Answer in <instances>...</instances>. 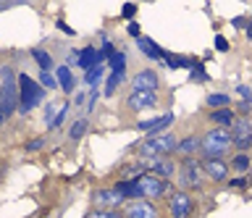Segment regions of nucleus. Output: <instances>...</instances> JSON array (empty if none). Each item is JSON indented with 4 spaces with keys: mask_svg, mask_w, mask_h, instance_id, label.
<instances>
[{
    "mask_svg": "<svg viewBox=\"0 0 252 218\" xmlns=\"http://www.w3.org/2000/svg\"><path fill=\"white\" fill-rule=\"evenodd\" d=\"M16 87L21 90V100H19V105H16V111H19V113H29L34 105L42 103L45 90L39 87L29 74H19V76H16Z\"/></svg>",
    "mask_w": 252,
    "mask_h": 218,
    "instance_id": "1",
    "label": "nucleus"
},
{
    "mask_svg": "<svg viewBox=\"0 0 252 218\" xmlns=\"http://www.w3.org/2000/svg\"><path fill=\"white\" fill-rule=\"evenodd\" d=\"M19 87H16V74L11 66H3L0 68V97H3V119L11 116L19 105Z\"/></svg>",
    "mask_w": 252,
    "mask_h": 218,
    "instance_id": "2",
    "label": "nucleus"
},
{
    "mask_svg": "<svg viewBox=\"0 0 252 218\" xmlns=\"http://www.w3.org/2000/svg\"><path fill=\"white\" fill-rule=\"evenodd\" d=\"M228 147H231V134H228V129H220V126L208 131L200 142V150L205 153V158H220Z\"/></svg>",
    "mask_w": 252,
    "mask_h": 218,
    "instance_id": "3",
    "label": "nucleus"
},
{
    "mask_svg": "<svg viewBox=\"0 0 252 218\" xmlns=\"http://www.w3.org/2000/svg\"><path fill=\"white\" fill-rule=\"evenodd\" d=\"M134 184H137V192L142 200H155V197H163V194L171 192V184L158 179L153 174H139L134 176Z\"/></svg>",
    "mask_w": 252,
    "mask_h": 218,
    "instance_id": "4",
    "label": "nucleus"
},
{
    "mask_svg": "<svg viewBox=\"0 0 252 218\" xmlns=\"http://www.w3.org/2000/svg\"><path fill=\"white\" fill-rule=\"evenodd\" d=\"M173 147H176V137L171 131H163V134L147 137L145 145L139 147V155L142 158H160V155H168Z\"/></svg>",
    "mask_w": 252,
    "mask_h": 218,
    "instance_id": "5",
    "label": "nucleus"
},
{
    "mask_svg": "<svg viewBox=\"0 0 252 218\" xmlns=\"http://www.w3.org/2000/svg\"><path fill=\"white\" fill-rule=\"evenodd\" d=\"M231 145H236L239 150L244 153L250 147V137H252V126H250V119L247 116H242V119H234V124H231Z\"/></svg>",
    "mask_w": 252,
    "mask_h": 218,
    "instance_id": "6",
    "label": "nucleus"
},
{
    "mask_svg": "<svg viewBox=\"0 0 252 218\" xmlns=\"http://www.w3.org/2000/svg\"><path fill=\"white\" fill-rule=\"evenodd\" d=\"M145 166H147L150 174L158 176V179H163V182L176 174V163H173L168 155H160V158H145Z\"/></svg>",
    "mask_w": 252,
    "mask_h": 218,
    "instance_id": "7",
    "label": "nucleus"
},
{
    "mask_svg": "<svg viewBox=\"0 0 252 218\" xmlns=\"http://www.w3.org/2000/svg\"><path fill=\"white\" fill-rule=\"evenodd\" d=\"M173 124V113H163L158 116V119H150V121H139L137 129L145 131L147 137H155V134H163V129H168Z\"/></svg>",
    "mask_w": 252,
    "mask_h": 218,
    "instance_id": "8",
    "label": "nucleus"
},
{
    "mask_svg": "<svg viewBox=\"0 0 252 218\" xmlns=\"http://www.w3.org/2000/svg\"><path fill=\"white\" fill-rule=\"evenodd\" d=\"M155 90H158V74L153 68H145V71L134 74L131 92H155Z\"/></svg>",
    "mask_w": 252,
    "mask_h": 218,
    "instance_id": "9",
    "label": "nucleus"
},
{
    "mask_svg": "<svg viewBox=\"0 0 252 218\" xmlns=\"http://www.w3.org/2000/svg\"><path fill=\"white\" fill-rule=\"evenodd\" d=\"M124 218H158V208L150 200H137L126 205Z\"/></svg>",
    "mask_w": 252,
    "mask_h": 218,
    "instance_id": "10",
    "label": "nucleus"
},
{
    "mask_svg": "<svg viewBox=\"0 0 252 218\" xmlns=\"http://www.w3.org/2000/svg\"><path fill=\"white\" fill-rule=\"evenodd\" d=\"M181 184H184V187H197V184H200V174H202V166H200V163H197L194 158H187L184 163H181Z\"/></svg>",
    "mask_w": 252,
    "mask_h": 218,
    "instance_id": "11",
    "label": "nucleus"
},
{
    "mask_svg": "<svg viewBox=\"0 0 252 218\" xmlns=\"http://www.w3.org/2000/svg\"><path fill=\"white\" fill-rule=\"evenodd\" d=\"M126 105H129L131 111H150V108L158 105V95L155 92H131V95L126 97Z\"/></svg>",
    "mask_w": 252,
    "mask_h": 218,
    "instance_id": "12",
    "label": "nucleus"
},
{
    "mask_svg": "<svg viewBox=\"0 0 252 218\" xmlns=\"http://www.w3.org/2000/svg\"><path fill=\"white\" fill-rule=\"evenodd\" d=\"M192 213V197L187 192H173L171 197V218H189Z\"/></svg>",
    "mask_w": 252,
    "mask_h": 218,
    "instance_id": "13",
    "label": "nucleus"
},
{
    "mask_svg": "<svg viewBox=\"0 0 252 218\" xmlns=\"http://www.w3.org/2000/svg\"><path fill=\"white\" fill-rule=\"evenodd\" d=\"M94 202L100 205V210H110V208L121 205L124 194H118L116 189H97V192H94Z\"/></svg>",
    "mask_w": 252,
    "mask_h": 218,
    "instance_id": "14",
    "label": "nucleus"
},
{
    "mask_svg": "<svg viewBox=\"0 0 252 218\" xmlns=\"http://www.w3.org/2000/svg\"><path fill=\"white\" fill-rule=\"evenodd\" d=\"M202 171H205V176L213 179V182H223L226 174H228V166L220 158H208L205 166H202Z\"/></svg>",
    "mask_w": 252,
    "mask_h": 218,
    "instance_id": "15",
    "label": "nucleus"
},
{
    "mask_svg": "<svg viewBox=\"0 0 252 218\" xmlns=\"http://www.w3.org/2000/svg\"><path fill=\"white\" fill-rule=\"evenodd\" d=\"M97 63H102L97 48H84L82 53H79V58H76V66H79V68H84V71H90V68H92V66H97Z\"/></svg>",
    "mask_w": 252,
    "mask_h": 218,
    "instance_id": "16",
    "label": "nucleus"
},
{
    "mask_svg": "<svg viewBox=\"0 0 252 218\" xmlns=\"http://www.w3.org/2000/svg\"><path fill=\"white\" fill-rule=\"evenodd\" d=\"M55 84L63 87V92H74V74L68 66H58L55 68Z\"/></svg>",
    "mask_w": 252,
    "mask_h": 218,
    "instance_id": "17",
    "label": "nucleus"
},
{
    "mask_svg": "<svg viewBox=\"0 0 252 218\" xmlns=\"http://www.w3.org/2000/svg\"><path fill=\"white\" fill-rule=\"evenodd\" d=\"M137 48L145 53L147 58H153V61H160V58H163V50L158 48V45L150 40V37H137Z\"/></svg>",
    "mask_w": 252,
    "mask_h": 218,
    "instance_id": "18",
    "label": "nucleus"
},
{
    "mask_svg": "<svg viewBox=\"0 0 252 218\" xmlns=\"http://www.w3.org/2000/svg\"><path fill=\"white\" fill-rule=\"evenodd\" d=\"M234 119H236V116H234L231 108H218V111H210V121H213V124H218L220 129L231 126Z\"/></svg>",
    "mask_w": 252,
    "mask_h": 218,
    "instance_id": "19",
    "label": "nucleus"
},
{
    "mask_svg": "<svg viewBox=\"0 0 252 218\" xmlns=\"http://www.w3.org/2000/svg\"><path fill=\"white\" fill-rule=\"evenodd\" d=\"M176 153H181V155H192V153H197L200 150V139L197 137H187V139H181V142H176V147H173Z\"/></svg>",
    "mask_w": 252,
    "mask_h": 218,
    "instance_id": "20",
    "label": "nucleus"
},
{
    "mask_svg": "<svg viewBox=\"0 0 252 218\" xmlns=\"http://www.w3.org/2000/svg\"><path fill=\"white\" fill-rule=\"evenodd\" d=\"M32 58L37 61L39 71H50V68H53V58H50V53H45L42 48H34V50H32Z\"/></svg>",
    "mask_w": 252,
    "mask_h": 218,
    "instance_id": "21",
    "label": "nucleus"
},
{
    "mask_svg": "<svg viewBox=\"0 0 252 218\" xmlns=\"http://www.w3.org/2000/svg\"><path fill=\"white\" fill-rule=\"evenodd\" d=\"M124 76H126V71H110V76L105 79V97H110L118 90V84L124 82Z\"/></svg>",
    "mask_w": 252,
    "mask_h": 218,
    "instance_id": "22",
    "label": "nucleus"
},
{
    "mask_svg": "<svg viewBox=\"0 0 252 218\" xmlns=\"http://www.w3.org/2000/svg\"><path fill=\"white\" fill-rule=\"evenodd\" d=\"M105 74V63H97V66H92L90 71H84V84L87 87H94V84L100 82V76Z\"/></svg>",
    "mask_w": 252,
    "mask_h": 218,
    "instance_id": "23",
    "label": "nucleus"
},
{
    "mask_svg": "<svg viewBox=\"0 0 252 218\" xmlns=\"http://www.w3.org/2000/svg\"><path fill=\"white\" fill-rule=\"evenodd\" d=\"M108 66H110V71H126V53L113 50V56L108 58Z\"/></svg>",
    "mask_w": 252,
    "mask_h": 218,
    "instance_id": "24",
    "label": "nucleus"
},
{
    "mask_svg": "<svg viewBox=\"0 0 252 218\" xmlns=\"http://www.w3.org/2000/svg\"><path fill=\"white\" fill-rule=\"evenodd\" d=\"M66 116H68V103H63V105L58 108V113H55V119L50 121V126H47V129H61L63 121H66Z\"/></svg>",
    "mask_w": 252,
    "mask_h": 218,
    "instance_id": "25",
    "label": "nucleus"
},
{
    "mask_svg": "<svg viewBox=\"0 0 252 218\" xmlns=\"http://www.w3.org/2000/svg\"><path fill=\"white\" fill-rule=\"evenodd\" d=\"M228 103H231V97L223 95V92H216V95L208 97V105H213V108H228Z\"/></svg>",
    "mask_w": 252,
    "mask_h": 218,
    "instance_id": "26",
    "label": "nucleus"
},
{
    "mask_svg": "<svg viewBox=\"0 0 252 218\" xmlns=\"http://www.w3.org/2000/svg\"><path fill=\"white\" fill-rule=\"evenodd\" d=\"M39 87L42 90H55L58 84H55V76L50 71H39Z\"/></svg>",
    "mask_w": 252,
    "mask_h": 218,
    "instance_id": "27",
    "label": "nucleus"
},
{
    "mask_svg": "<svg viewBox=\"0 0 252 218\" xmlns=\"http://www.w3.org/2000/svg\"><path fill=\"white\" fill-rule=\"evenodd\" d=\"M234 168L239 171V174H244V171L250 168V158H247V153H239V155H236V158H234Z\"/></svg>",
    "mask_w": 252,
    "mask_h": 218,
    "instance_id": "28",
    "label": "nucleus"
},
{
    "mask_svg": "<svg viewBox=\"0 0 252 218\" xmlns=\"http://www.w3.org/2000/svg\"><path fill=\"white\" fill-rule=\"evenodd\" d=\"M84 131H87V121H84V119H79L74 126H71V139H82V137H84Z\"/></svg>",
    "mask_w": 252,
    "mask_h": 218,
    "instance_id": "29",
    "label": "nucleus"
},
{
    "mask_svg": "<svg viewBox=\"0 0 252 218\" xmlns=\"http://www.w3.org/2000/svg\"><path fill=\"white\" fill-rule=\"evenodd\" d=\"M42 147H45V139L42 137H34V139H29V142H27L24 150H27V153H37V150H42Z\"/></svg>",
    "mask_w": 252,
    "mask_h": 218,
    "instance_id": "30",
    "label": "nucleus"
},
{
    "mask_svg": "<svg viewBox=\"0 0 252 218\" xmlns=\"http://www.w3.org/2000/svg\"><path fill=\"white\" fill-rule=\"evenodd\" d=\"M87 218H121V216H118L116 210H92Z\"/></svg>",
    "mask_w": 252,
    "mask_h": 218,
    "instance_id": "31",
    "label": "nucleus"
},
{
    "mask_svg": "<svg viewBox=\"0 0 252 218\" xmlns=\"http://www.w3.org/2000/svg\"><path fill=\"white\" fill-rule=\"evenodd\" d=\"M55 113H58V105H55V103H50L45 108V124H47V126H50V121L55 119Z\"/></svg>",
    "mask_w": 252,
    "mask_h": 218,
    "instance_id": "32",
    "label": "nucleus"
},
{
    "mask_svg": "<svg viewBox=\"0 0 252 218\" xmlns=\"http://www.w3.org/2000/svg\"><path fill=\"white\" fill-rule=\"evenodd\" d=\"M192 79H197V82L208 79V76H205V71H202V63H192Z\"/></svg>",
    "mask_w": 252,
    "mask_h": 218,
    "instance_id": "33",
    "label": "nucleus"
},
{
    "mask_svg": "<svg viewBox=\"0 0 252 218\" xmlns=\"http://www.w3.org/2000/svg\"><path fill=\"white\" fill-rule=\"evenodd\" d=\"M121 13H124V19H131L134 16V13H137V5H124V8H121Z\"/></svg>",
    "mask_w": 252,
    "mask_h": 218,
    "instance_id": "34",
    "label": "nucleus"
},
{
    "mask_svg": "<svg viewBox=\"0 0 252 218\" xmlns=\"http://www.w3.org/2000/svg\"><path fill=\"white\" fill-rule=\"evenodd\" d=\"M216 48H218L220 53H226V50H228V42H226V37H220V34L216 37Z\"/></svg>",
    "mask_w": 252,
    "mask_h": 218,
    "instance_id": "35",
    "label": "nucleus"
},
{
    "mask_svg": "<svg viewBox=\"0 0 252 218\" xmlns=\"http://www.w3.org/2000/svg\"><path fill=\"white\" fill-rule=\"evenodd\" d=\"M239 113H242V116L250 113V100H242V103H239Z\"/></svg>",
    "mask_w": 252,
    "mask_h": 218,
    "instance_id": "36",
    "label": "nucleus"
},
{
    "mask_svg": "<svg viewBox=\"0 0 252 218\" xmlns=\"http://www.w3.org/2000/svg\"><path fill=\"white\" fill-rule=\"evenodd\" d=\"M129 34L131 37H139V24H134V21H131V24H129Z\"/></svg>",
    "mask_w": 252,
    "mask_h": 218,
    "instance_id": "37",
    "label": "nucleus"
},
{
    "mask_svg": "<svg viewBox=\"0 0 252 218\" xmlns=\"http://www.w3.org/2000/svg\"><path fill=\"white\" fill-rule=\"evenodd\" d=\"M58 29H61V32H66V34H74V29H71L68 24H63V21H58Z\"/></svg>",
    "mask_w": 252,
    "mask_h": 218,
    "instance_id": "38",
    "label": "nucleus"
},
{
    "mask_svg": "<svg viewBox=\"0 0 252 218\" xmlns=\"http://www.w3.org/2000/svg\"><path fill=\"white\" fill-rule=\"evenodd\" d=\"M244 184H247V179H244V176H239V179H231V187H244Z\"/></svg>",
    "mask_w": 252,
    "mask_h": 218,
    "instance_id": "39",
    "label": "nucleus"
},
{
    "mask_svg": "<svg viewBox=\"0 0 252 218\" xmlns=\"http://www.w3.org/2000/svg\"><path fill=\"white\" fill-rule=\"evenodd\" d=\"M239 95H242L244 100H250V87H244V84H242V87H239Z\"/></svg>",
    "mask_w": 252,
    "mask_h": 218,
    "instance_id": "40",
    "label": "nucleus"
},
{
    "mask_svg": "<svg viewBox=\"0 0 252 218\" xmlns=\"http://www.w3.org/2000/svg\"><path fill=\"white\" fill-rule=\"evenodd\" d=\"M84 97H87L84 92H79V95H76V105H84Z\"/></svg>",
    "mask_w": 252,
    "mask_h": 218,
    "instance_id": "41",
    "label": "nucleus"
}]
</instances>
